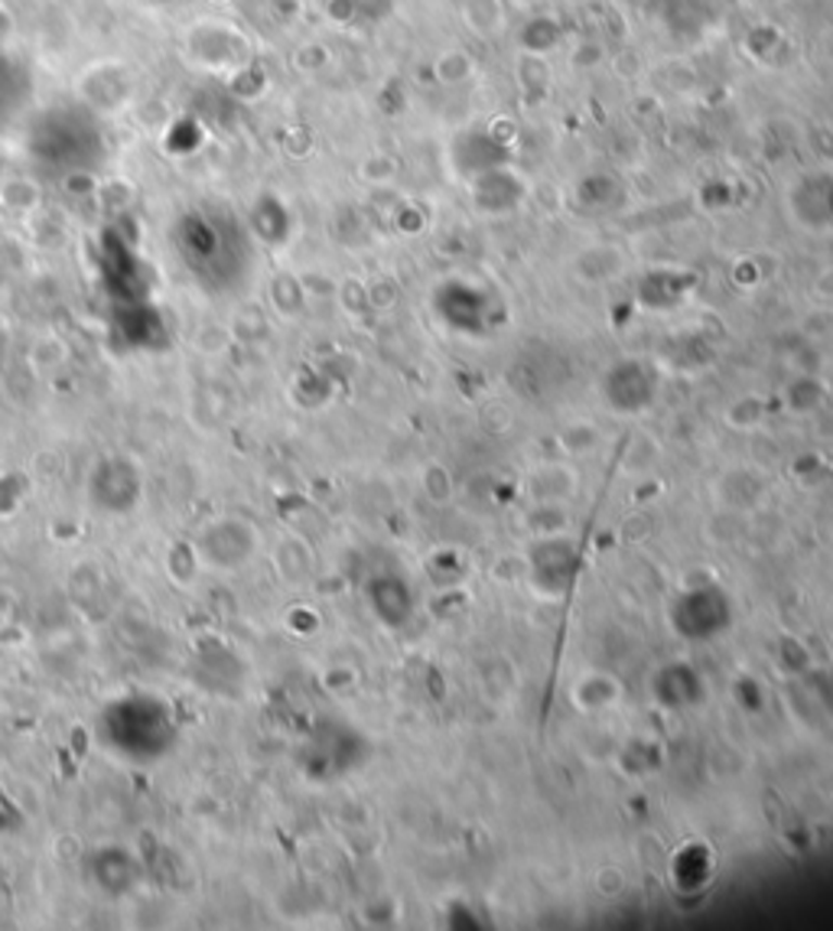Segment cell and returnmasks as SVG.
Instances as JSON below:
<instances>
[{"label":"cell","instance_id":"cell-3","mask_svg":"<svg viewBox=\"0 0 833 931\" xmlns=\"http://www.w3.org/2000/svg\"><path fill=\"white\" fill-rule=\"evenodd\" d=\"M137 469L130 463H101L91 476V499L104 512H127L137 502Z\"/></svg>","mask_w":833,"mask_h":931},{"label":"cell","instance_id":"cell-4","mask_svg":"<svg viewBox=\"0 0 833 931\" xmlns=\"http://www.w3.org/2000/svg\"><path fill=\"white\" fill-rule=\"evenodd\" d=\"M94 873L111 896H121L134 886V860L124 851H104L94 864Z\"/></svg>","mask_w":833,"mask_h":931},{"label":"cell","instance_id":"cell-1","mask_svg":"<svg viewBox=\"0 0 833 931\" xmlns=\"http://www.w3.org/2000/svg\"><path fill=\"white\" fill-rule=\"evenodd\" d=\"M101 730L114 750L137 756V759L160 756L173 743V724L166 710L156 701H140V697L108 707Z\"/></svg>","mask_w":833,"mask_h":931},{"label":"cell","instance_id":"cell-2","mask_svg":"<svg viewBox=\"0 0 833 931\" xmlns=\"http://www.w3.org/2000/svg\"><path fill=\"white\" fill-rule=\"evenodd\" d=\"M254 531L251 525L244 521H235V518H225V521H215L209 525L202 534H199V557L218 570H231V567H241L251 554H254Z\"/></svg>","mask_w":833,"mask_h":931}]
</instances>
